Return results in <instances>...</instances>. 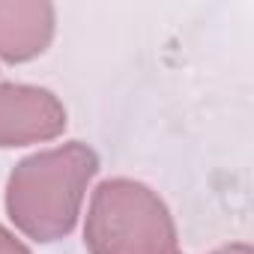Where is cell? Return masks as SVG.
I'll return each instance as SVG.
<instances>
[{
	"mask_svg": "<svg viewBox=\"0 0 254 254\" xmlns=\"http://www.w3.org/2000/svg\"><path fill=\"white\" fill-rule=\"evenodd\" d=\"M96 171V153L78 141L18 162L6 186L9 218L30 239H63L78 221L87 183Z\"/></svg>",
	"mask_w": 254,
	"mask_h": 254,
	"instance_id": "6da1fadb",
	"label": "cell"
},
{
	"mask_svg": "<svg viewBox=\"0 0 254 254\" xmlns=\"http://www.w3.org/2000/svg\"><path fill=\"white\" fill-rule=\"evenodd\" d=\"M84 242L90 254H183L168 206L135 180H105L93 191Z\"/></svg>",
	"mask_w": 254,
	"mask_h": 254,
	"instance_id": "7a4b0ae2",
	"label": "cell"
},
{
	"mask_svg": "<svg viewBox=\"0 0 254 254\" xmlns=\"http://www.w3.org/2000/svg\"><path fill=\"white\" fill-rule=\"evenodd\" d=\"M66 129V111L54 93L27 84H0V147L51 141Z\"/></svg>",
	"mask_w": 254,
	"mask_h": 254,
	"instance_id": "3957f363",
	"label": "cell"
},
{
	"mask_svg": "<svg viewBox=\"0 0 254 254\" xmlns=\"http://www.w3.org/2000/svg\"><path fill=\"white\" fill-rule=\"evenodd\" d=\"M54 36V6L9 0L0 3V57L9 63L33 60Z\"/></svg>",
	"mask_w": 254,
	"mask_h": 254,
	"instance_id": "277c9868",
	"label": "cell"
},
{
	"mask_svg": "<svg viewBox=\"0 0 254 254\" xmlns=\"http://www.w3.org/2000/svg\"><path fill=\"white\" fill-rule=\"evenodd\" d=\"M0 254H30L21 239H15L6 227H0Z\"/></svg>",
	"mask_w": 254,
	"mask_h": 254,
	"instance_id": "5b68a950",
	"label": "cell"
},
{
	"mask_svg": "<svg viewBox=\"0 0 254 254\" xmlns=\"http://www.w3.org/2000/svg\"><path fill=\"white\" fill-rule=\"evenodd\" d=\"M212 254H251V245H245V242H236V245L218 248V251H212Z\"/></svg>",
	"mask_w": 254,
	"mask_h": 254,
	"instance_id": "8992f818",
	"label": "cell"
}]
</instances>
